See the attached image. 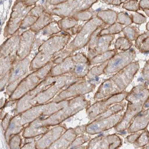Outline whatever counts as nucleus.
<instances>
[{
  "instance_id": "obj_1",
  "label": "nucleus",
  "mask_w": 149,
  "mask_h": 149,
  "mask_svg": "<svg viewBox=\"0 0 149 149\" xmlns=\"http://www.w3.org/2000/svg\"><path fill=\"white\" fill-rule=\"evenodd\" d=\"M138 61L133 62L102 84L95 93L94 100L97 101L125 91L132 82L139 69Z\"/></svg>"
},
{
  "instance_id": "obj_2",
  "label": "nucleus",
  "mask_w": 149,
  "mask_h": 149,
  "mask_svg": "<svg viewBox=\"0 0 149 149\" xmlns=\"http://www.w3.org/2000/svg\"><path fill=\"white\" fill-rule=\"evenodd\" d=\"M127 93L125 91L96 101L86 109L88 118L90 120H94L111 106L123 102Z\"/></svg>"
},
{
  "instance_id": "obj_3",
  "label": "nucleus",
  "mask_w": 149,
  "mask_h": 149,
  "mask_svg": "<svg viewBox=\"0 0 149 149\" xmlns=\"http://www.w3.org/2000/svg\"><path fill=\"white\" fill-rule=\"evenodd\" d=\"M106 25L97 16L86 22L78 33L73 44L74 50L79 49L88 44L92 36L98 29L104 28Z\"/></svg>"
},
{
  "instance_id": "obj_4",
  "label": "nucleus",
  "mask_w": 149,
  "mask_h": 149,
  "mask_svg": "<svg viewBox=\"0 0 149 149\" xmlns=\"http://www.w3.org/2000/svg\"><path fill=\"white\" fill-rule=\"evenodd\" d=\"M135 57V51L133 49L116 53L108 61L104 74L108 75L118 72L132 63Z\"/></svg>"
},
{
  "instance_id": "obj_5",
  "label": "nucleus",
  "mask_w": 149,
  "mask_h": 149,
  "mask_svg": "<svg viewBox=\"0 0 149 149\" xmlns=\"http://www.w3.org/2000/svg\"><path fill=\"white\" fill-rule=\"evenodd\" d=\"M124 110L106 118H95L87 125L86 132L89 135H94L115 127L123 116L125 112Z\"/></svg>"
},
{
  "instance_id": "obj_6",
  "label": "nucleus",
  "mask_w": 149,
  "mask_h": 149,
  "mask_svg": "<svg viewBox=\"0 0 149 149\" xmlns=\"http://www.w3.org/2000/svg\"><path fill=\"white\" fill-rule=\"evenodd\" d=\"M104 28L101 27L95 31L89 42L88 58L90 61L95 56L109 50L111 42L114 39V35H99L100 32Z\"/></svg>"
},
{
  "instance_id": "obj_7",
  "label": "nucleus",
  "mask_w": 149,
  "mask_h": 149,
  "mask_svg": "<svg viewBox=\"0 0 149 149\" xmlns=\"http://www.w3.org/2000/svg\"><path fill=\"white\" fill-rule=\"evenodd\" d=\"M122 141L119 136L115 134L108 135H100L90 141L87 149L119 148L122 146Z\"/></svg>"
},
{
  "instance_id": "obj_8",
  "label": "nucleus",
  "mask_w": 149,
  "mask_h": 149,
  "mask_svg": "<svg viewBox=\"0 0 149 149\" xmlns=\"http://www.w3.org/2000/svg\"><path fill=\"white\" fill-rule=\"evenodd\" d=\"M142 106L128 102L123 116L119 123L114 127L116 131L122 132L127 130L135 117L142 111Z\"/></svg>"
},
{
  "instance_id": "obj_9",
  "label": "nucleus",
  "mask_w": 149,
  "mask_h": 149,
  "mask_svg": "<svg viewBox=\"0 0 149 149\" xmlns=\"http://www.w3.org/2000/svg\"><path fill=\"white\" fill-rule=\"evenodd\" d=\"M149 97V89L145 84L134 86L127 93L125 99L133 104L143 107Z\"/></svg>"
},
{
  "instance_id": "obj_10",
  "label": "nucleus",
  "mask_w": 149,
  "mask_h": 149,
  "mask_svg": "<svg viewBox=\"0 0 149 149\" xmlns=\"http://www.w3.org/2000/svg\"><path fill=\"white\" fill-rule=\"evenodd\" d=\"M95 87V84L84 78L70 85L68 89V97L83 96L92 92Z\"/></svg>"
},
{
  "instance_id": "obj_11",
  "label": "nucleus",
  "mask_w": 149,
  "mask_h": 149,
  "mask_svg": "<svg viewBox=\"0 0 149 149\" xmlns=\"http://www.w3.org/2000/svg\"><path fill=\"white\" fill-rule=\"evenodd\" d=\"M149 124V108L141 111L134 118L127 130L128 134L145 130Z\"/></svg>"
},
{
  "instance_id": "obj_12",
  "label": "nucleus",
  "mask_w": 149,
  "mask_h": 149,
  "mask_svg": "<svg viewBox=\"0 0 149 149\" xmlns=\"http://www.w3.org/2000/svg\"><path fill=\"white\" fill-rule=\"evenodd\" d=\"M118 13L111 10H101L98 12L97 17L100 19L106 26H111L116 22Z\"/></svg>"
},
{
  "instance_id": "obj_13",
  "label": "nucleus",
  "mask_w": 149,
  "mask_h": 149,
  "mask_svg": "<svg viewBox=\"0 0 149 149\" xmlns=\"http://www.w3.org/2000/svg\"><path fill=\"white\" fill-rule=\"evenodd\" d=\"M135 47L141 53L149 52V31L139 35L135 41Z\"/></svg>"
},
{
  "instance_id": "obj_14",
  "label": "nucleus",
  "mask_w": 149,
  "mask_h": 149,
  "mask_svg": "<svg viewBox=\"0 0 149 149\" xmlns=\"http://www.w3.org/2000/svg\"><path fill=\"white\" fill-rule=\"evenodd\" d=\"M116 50H109L103 54H98L92 58L90 61L91 65L104 63L110 59L116 54Z\"/></svg>"
},
{
  "instance_id": "obj_15",
  "label": "nucleus",
  "mask_w": 149,
  "mask_h": 149,
  "mask_svg": "<svg viewBox=\"0 0 149 149\" xmlns=\"http://www.w3.org/2000/svg\"><path fill=\"white\" fill-rule=\"evenodd\" d=\"M108 62V61L91 68L89 70L88 72L86 75V77L87 79L90 80L93 79L99 76L101 74H104V69L107 66Z\"/></svg>"
},
{
  "instance_id": "obj_16",
  "label": "nucleus",
  "mask_w": 149,
  "mask_h": 149,
  "mask_svg": "<svg viewBox=\"0 0 149 149\" xmlns=\"http://www.w3.org/2000/svg\"><path fill=\"white\" fill-rule=\"evenodd\" d=\"M149 143V132L147 129L142 130L141 133L137 139L133 143L136 148H142L147 146Z\"/></svg>"
},
{
  "instance_id": "obj_17",
  "label": "nucleus",
  "mask_w": 149,
  "mask_h": 149,
  "mask_svg": "<svg viewBox=\"0 0 149 149\" xmlns=\"http://www.w3.org/2000/svg\"><path fill=\"white\" fill-rule=\"evenodd\" d=\"M123 29V26L116 22L108 27L102 29L100 32L99 35H114L122 31Z\"/></svg>"
},
{
  "instance_id": "obj_18",
  "label": "nucleus",
  "mask_w": 149,
  "mask_h": 149,
  "mask_svg": "<svg viewBox=\"0 0 149 149\" xmlns=\"http://www.w3.org/2000/svg\"><path fill=\"white\" fill-rule=\"evenodd\" d=\"M122 31L125 37L132 42L136 40L139 36V30L134 26H126L123 28Z\"/></svg>"
},
{
  "instance_id": "obj_19",
  "label": "nucleus",
  "mask_w": 149,
  "mask_h": 149,
  "mask_svg": "<svg viewBox=\"0 0 149 149\" xmlns=\"http://www.w3.org/2000/svg\"><path fill=\"white\" fill-rule=\"evenodd\" d=\"M133 43L125 37H120L116 41L114 47L116 50L126 51L131 48Z\"/></svg>"
},
{
  "instance_id": "obj_20",
  "label": "nucleus",
  "mask_w": 149,
  "mask_h": 149,
  "mask_svg": "<svg viewBox=\"0 0 149 149\" xmlns=\"http://www.w3.org/2000/svg\"><path fill=\"white\" fill-rule=\"evenodd\" d=\"M116 22L122 26H130L133 23L131 17L124 12H121L118 14Z\"/></svg>"
},
{
  "instance_id": "obj_21",
  "label": "nucleus",
  "mask_w": 149,
  "mask_h": 149,
  "mask_svg": "<svg viewBox=\"0 0 149 149\" xmlns=\"http://www.w3.org/2000/svg\"><path fill=\"white\" fill-rule=\"evenodd\" d=\"M123 8L128 11L137 12L141 9L138 0H131L124 4Z\"/></svg>"
},
{
  "instance_id": "obj_22",
  "label": "nucleus",
  "mask_w": 149,
  "mask_h": 149,
  "mask_svg": "<svg viewBox=\"0 0 149 149\" xmlns=\"http://www.w3.org/2000/svg\"><path fill=\"white\" fill-rule=\"evenodd\" d=\"M90 137L89 136L83 135L76 138L70 144V148H76L86 142L90 141Z\"/></svg>"
},
{
  "instance_id": "obj_23",
  "label": "nucleus",
  "mask_w": 149,
  "mask_h": 149,
  "mask_svg": "<svg viewBox=\"0 0 149 149\" xmlns=\"http://www.w3.org/2000/svg\"><path fill=\"white\" fill-rule=\"evenodd\" d=\"M131 14L133 23L140 24L145 23L147 21V18L143 14L137 12Z\"/></svg>"
},
{
  "instance_id": "obj_24",
  "label": "nucleus",
  "mask_w": 149,
  "mask_h": 149,
  "mask_svg": "<svg viewBox=\"0 0 149 149\" xmlns=\"http://www.w3.org/2000/svg\"><path fill=\"white\" fill-rule=\"evenodd\" d=\"M142 131V130H140L136 132L132 133L131 135L127 136V137L125 138L126 141L130 144H133L137 139Z\"/></svg>"
},
{
  "instance_id": "obj_25",
  "label": "nucleus",
  "mask_w": 149,
  "mask_h": 149,
  "mask_svg": "<svg viewBox=\"0 0 149 149\" xmlns=\"http://www.w3.org/2000/svg\"><path fill=\"white\" fill-rule=\"evenodd\" d=\"M142 74L143 79L149 82V59L145 63L142 70Z\"/></svg>"
},
{
  "instance_id": "obj_26",
  "label": "nucleus",
  "mask_w": 149,
  "mask_h": 149,
  "mask_svg": "<svg viewBox=\"0 0 149 149\" xmlns=\"http://www.w3.org/2000/svg\"><path fill=\"white\" fill-rule=\"evenodd\" d=\"M101 2L105 3L107 4L119 6L122 3L129 0H100Z\"/></svg>"
},
{
  "instance_id": "obj_27",
  "label": "nucleus",
  "mask_w": 149,
  "mask_h": 149,
  "mask_svg": "<svg viewBox=\"0 0 149 149\" xmlns=\"http://www.w3.org/2000/svg\"><path fill=\"white\" fill-rule=\"evenodd\" d=\"M139 4L140 8L142 10H149V0H141Z\"/></svg>"
},
{
  "instance_id": "obj_28",
  "label": "nucleus",
  "mask_w": 149,
  "mask_h": 149,
  "mask_svg": "<svg viewBox=\"0 0 149 149\" xmlns=\"http://www.w3.org/2000/svg\"><path fill=\"white\" fill-rule=\"evenodd\" d=\"M87 125H84L81 126H79L74 129L77 135L83 134L86 132V127Z\"/></svg>"
},
{
  "instance_id": "obj_29",
  "label": "nucleus",
  "mask_w": 149,
  "mask_h": 149,
  "mask_svg": "<svg viewBox=\"0 0 149 149\" xmlns=\"http://www.w3.org/2000/svg\"><path fill=\"white\" fill-rule=\"evenodd\" d=\"M149 108V97L147 101L143 105L142 111H144L145 110L148 109Z\"/></svg>"
},
{
  "instance_id": "obj_30",
  "label": "nucleus",
  "mask_w": 149,
  "mask_h": 149,
  "mask_svg": "<svg viewBox=\"0 0 149 149\" xmlns=\"http://www.w3.org/2000/svg\"><path fill=\"white\" fill-rule=\"evenodd\" d=\"M146 29L148 31H149V22L148 23H147V25H146Z\"/></svg>"
},
{
  "instance_id": "obj_31",
  "label": "nucleus",
  "mask_w": 149,
  "mask_h": 149,
  "mask_svg": "<svg viewBox=\"0 0 149 149\" xmlns=\"http://www.w3.org/2000/svg\"><path fill=\"white\" fill-rule=\"evenodd\" d=\"M145 147H143L142 148L149 149V145L148 144Z\"/></svg>"
}]
</instances>
